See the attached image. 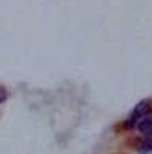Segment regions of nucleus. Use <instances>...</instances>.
Here are the masks:
<instances>
[{
  "label": "nucleus",
  "mask_w": 152,
  "mask_h": 154,
  "mask_svg": "<svg viewBox=\"0 0 152 154\" xmlns=\"http://www.w3.org/2000/svg\"><path fill=\"white\" fill-rule=\"evenodd\" d=\"M148 111H150V100H143V102H139V103H137V107L133 109L132 119H135V120L139 122V119L147 117V115H148Z\"/></svg>",
  "instance_id": "obj_1"
},
{
  "label": "nucleus",
  "mask_w": 152,
  "mask_h": 154,
  "mask_svg": "<svg viewBox=\"0 0 152 154\" xmlns=\"http://www.w3.org/2000/svg\"><path fill=\"white\" fill-rule=\"evenodd\" d=\"M135 126H137V130H139L143 135H152V117H150V115L139 119V122Z\"/></svg>",
  "instance_id": "obj_2"
},
{
  "label": "nucleus",
  "mask_w": 152,
  "mask_h": 154,
  "mask_svg": "<svg viewBox=\"0 0 152 154\" xmlns=\"http://www.w3.org/2000/svg\"><path fill=\"white\" fill-rule=\"evenodd\" d=\"M135 149L137 152H152V135H147V137H139V141H135Z\"/></svg>",
  "instance_id": "obj_3"
},
{
  "label": "nucleus",
  "mask_w": 152,
  "mask_h": 154,
  "mask_svg": "<svg viewBox=\"0 0 152 154\" xmlns=\"http://www.w3.org/2000/svg\"><path fill=\"white\" fill-rule=\"evenodd\" d=\"M6 98H8V92H6V88H2V87H0V103H4V102H6Z\"/></svg>",
  "instance_id": "obj_4"
}]
</instances>
